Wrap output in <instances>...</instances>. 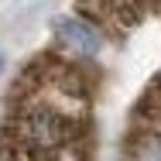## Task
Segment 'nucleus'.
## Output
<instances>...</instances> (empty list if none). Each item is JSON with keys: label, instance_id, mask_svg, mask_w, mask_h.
Here are the masks:
<instances>
[{"label": "nucleus", "instance_id": "nucleus-1", "mask_svg": "<svg viewBox=\"0 0 161 161\" xmlns=\"http://www.w3.org/2000/svg\"><path fill=\"white\" fill-rule=\"evenodd\" d=\"M96 79L86 58L65 48L38 55L17 82L0 120V161H93Z\"/></svg>", "mask_w": 161, "mask_h": 161}, {"label": "nucleus", "instance_id": "nucleus-3", "mask_svg": "<svg viewBox=\"0 0 161 161\" xmlns=\"http://www.w3.org/2000/svg\"><path fill=\"white\" fill-rule=\"evenodd\" d=\"M75 10L103 34L124 38L147 17H161V0H75Z\"/></svg>", "mask_w": 161, "mask_h": 161}, {"label": "nucleus", "instance_id": "nucleus-2", "mask_svg": "<svg viewBox=\"0 0 161 161\" xmlns=\"http://www.w3.org/2000/svg\"><path fill=\"white\" fill-rule=\"evenodd\" d=\"M124 161H161V72L134 103L124 134Z\"/></svg>", "mask_w": 161, "mask_h": 161}, {"label": "nucleus", "instance_id": "nucleus-4", "mask_svg": "<svg viewBox=\"0 0 161 161\" xmlns=\"http://www.w3.org/2000/svg\"><path fill=\"white\" fill-rule=\"evenodd\" d=\"M52 34H55L58 48H65L69 55L86 58V62H89V58H96L99 52H103V45H106V34L99 31L89 17H82L79 10H75V14L58 17V21L52 24Z\"/></svg>", "mask_w": 161, "mask_h": 161}, {"label": "nucleus", "instance_id": "nucleus-5", "mask_svg": "<svg viewBox=\"0 0 161 161\" xmlns=\"http://www.w3.org/2000/svg\"><path fill=\"white\" fill-rule=\"evenodd\" d=\"M0 69H3V55H0Z\"/></svg>", "mask_w": 161, "mask_h": 161}]
</instances>
